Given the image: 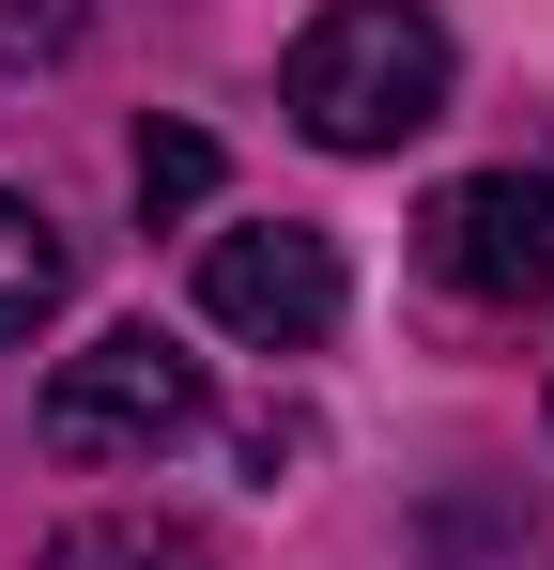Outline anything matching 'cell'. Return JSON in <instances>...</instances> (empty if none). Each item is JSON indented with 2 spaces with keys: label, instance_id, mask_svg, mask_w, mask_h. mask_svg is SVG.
<instances>
[{
  "label": "cell",
  "instance_id": "cell-6",
  "mask_svg": "<svg viewBox=\"0 0 554 570\" xmlns=\"http://www.w3.org/2000/svg\"><path fill=\"white\" fill-rule=\"evenodd\" d=\"M123 186H139V216L170 232V216H200V200H216V139H200V124H139Z\"/></svg>",
  "mask_w": 554,
  "mask_h": 570
},
{
  "label": "cell",
  "instance_id": "cell-7",
  "mask_svg": "<svg viewBox=\"0 0 554 570\" xmlns=\"http://www.w3.org/2000/svg\"><path fill=\"white\" fill-rule=\"evenodd\" d=\"M47 570H216L185 524H78V540H47Z\"/></svg>",
  "mask_w": 554,
  "mask_h": 570
},
{
  "label": "cell",
  "instance_id": "cell-2",
  "mask_svg": "<svg viewBox=\"0 0 554 570\" xmlns=\"http://www.w3.org/2000/svg\"><path fill=\"white\" fill-rule=\"evenodd\" d=\"M185 432H200V355L170 324H108V340H78L47 371V448L62 463H155Z\"/></svg>",
  "mask_w": 554,
  "mask_h": 570
},
{
  "label": "cell",
  "instance_id": "cell-8",
  "mask_svg": "<svg viewBox=\"0 0 554 570\" xmlns=\"http://www.w3.org/2000/svg\"><path fill=\"white\" fill-rule=\"evenodd\" d=\"M62 31H78V0H0V62H47Z\"/></svg>",
  "mask_w": 554,
  "mask_h": 570
},
{
  "label": "cell",
  "instance_id": "cell-4",
  "mask_svg": "<svg viewBox=\"0 0 554 570\" xmlns=\"http://www.w3.org/2000/svg\"><path fill=\"white\" fill-rule=\"evenodd\" d=\"M416 263H432L447 293H477V308L554 293V186H540V170H462V186H432Z\"/></svg>",
  "mask_w": 554,
  "mask_h": 570
},
{
  "label": "cell",
  "instance_id": "cell-5",
  "mask_svg": "<svg viewBox=\"0 0 554 570\" xmlns=\"http://www.w3.org/2000/svg\"><path fill=\"white\" fill-rule=\"evenodd\" d=\"M62 293H78V247H62V216L0 186V340H31V324H47Z\"/></svg>",
  "mask_w": 554,
  "mask_h": 570
},
{
  "label": "cell",
  "instance_id": "cell-3",
  "mask_svg": "<svg viewBox=\"0 0 554 570\" xmlns=\"http://www.w3.org/2000/svg\"><path fill=\"white\" fill-rule=\"evenodd\" d=\"M339 308H355V263H339V232H308V216H247V232L200 247V324H231V340H263V355L339 340Z\"/></svg>",
  "mask_w": 554,
  "mask_h": 570
},
{
  "label": "cell",
  "instance_id": "cell-1",
  "mask_svg": "<svg viewBox=\"0 0 554 570\" xmlns=\"http://www.w3.org/2000/svg\"><path fill=\"white\" fill-rule=\"evenodd\" d=\"M277 108L324 155H400L416 124H447V16L432 0H324L277 62Z\"/></svg>",
  "mask_w": 554,
  "mask_h": 570
}]
</instances>
